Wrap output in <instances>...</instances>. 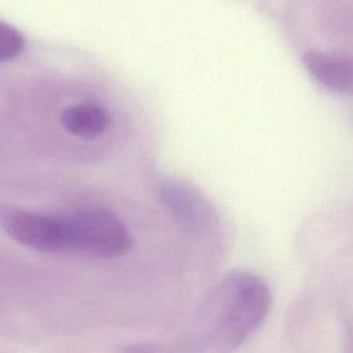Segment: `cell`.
<instances>
[{"instance_id":"6da1fadb","label":"cell","mask_w":353,"mask_h":353,"mask_svg":"<svg viewBox=\"0 0 353 353\" xmlns=\"http://www.w3.org/2000/svg\"><path fill=\"white\" fill-rule=\"evenodd\" d=\"M270 306L266 283L254 273L234 270L210 291L201 305L199 342L211 350H234L262 325Z\"/></svg>"},{"instance_id":"7a4b0ae2","label":"cell","mask_w":353,"mask_h":353,"mask_svg":"<svg viewBox=\"0 0 353 353\" xmlns=\"http://www.w3.org/2000/svg\"><path fill=\"white\" fill-rule=\"evenodd\" d=\"M66 250L95 258H117L132 247V239L121 221L98 207L77 210L63 215Z\"/></svg>"},{"instance_id":"3957f363","label":"cell","mask_w":353,"mask_h":353,"mask_svg":"<svg viewBox=\"0 0 353 353\" xmlns=\"http://www.w3.org/2000/svg\"><path fill=\"white\" fill-rule=\"evenodd\" d=\"M1 229L21 245L39 252L66 251L63 216L46 215L25 210H4Z\"/></svg>"},{"instance_id":"277c9868","label":"cell","mask_w":353,"mask_h":353,"mask_svg":"<svg viewBox=\"0 0 353 353\" xmlns=\"http://www.w3.org/2000/svg\"><path fill=\"white\" fill-rule=\"evenodd\" d=\"M302 62L309 73L327 88L339 94L352 92V61L349 57L309 50L303 54Z\"/></svg>"},{"instance_id":"5b68a950","label":"cell","mask_w":353,"mask_h":353,"mask_svg":"<svg viewBox=\"0 0 353 353\" xmlns=\"http://www.w3.org/2000/svg\"><path fill=\"white\" fill-rule=\"evenodd\" d=\"M61 124L74 137L94 139L105 131L108 125V113L99 105L76 103L62 110Z\"/></svg>"},{"instance_id":"8992f818","label":"cell","mask_w":353,"mask_h":353,"mask_svg":"<svg viewBox=\"0 0 353 353\" xmlns=\"http://www.w3.org/2000/svg\"><path fill=\"white\" fill-rule=\"evenodd\" d=\"M25 47V37L7 22H0V61L14 59Z\"/></svg>"}]
</instances>
